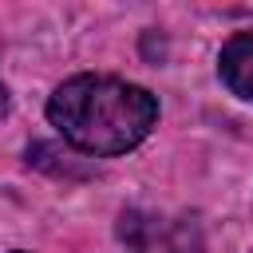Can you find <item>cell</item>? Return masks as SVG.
I'll return each mask as SVG.
<instances>
[{"instance_id":"obj_1","label":"cell","mask_w":253,"mask_h":253,"mask_svg":"<svg viewBox=\"0 0 253 253\" xmlns=\"http://www.w3.org/2000/svg\"><path fill=\"white\" fill-rule=\"evenodd\" d=\"M47 119L83 154L111 158L134 150L158 123V99L119 75H71L47 99Z\"/></svg>"},{"instance_id":"obj_2","label":"cell","mask_w":253,"mask_h":253,"mask_svg":"<svg viewBox=\"0 0 253 253\" xmlns=\"http://www.w3.org/2000/svg\"><path fill=\"white\" fill-rule=\"evenodd\" d=\"M119 233L134 253H198V233L186 217L126 210L119 221Z\"/></svg>"},{"instance_id":"obj_3","label":"cell","mask_w":253,"mask_h":253,"mask_svg":"<svg viewBox=\"0 0 253 253\" xmlns=\"http://www.w3.org/2000/svg\"><path fill=\"white\" fill-rule=\"evenodd\" d=\"M217 75L237 99H253V28H241L221 43Z\"/></svg>"},{"instance_id":"obj_4","label":"cell","mask_w":253,"mask_h":253,"mask_svg":"<svg viewBox=\"0 0 253 253\" xmlns=\"http://www.w3.org/2000/svg\"><path fill=\"white\" fill-rule=\"evenodd\" d=\"M8 115V87H4V79H0V119Z\"/></svg>"}]
</instances>
